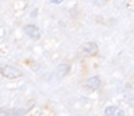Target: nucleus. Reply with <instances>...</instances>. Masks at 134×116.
Returning <instances> with one entry per match:
<instances>
[{
	"label": "nucleus",
	"instance_id": "6",
	"mask_svg": "<svg viewBox=\"0 0 134 116\" xmlns=\"http://www.w3.org/2000/svg\"><path fill=\"white\" fill-rule=\"evenodd\" d=\"M105 115L106 116H124V111L117 106H109L105 109Z\"/></svg>",
	"mask_w": 134,
	"mask_h": 116
},
{
	"label": "nucleus",
	"instance_id": "2",
	"mask_svg": "<svg viewBox=\"0 0 134 116\" xmlns=\"http://www.w3.org/2000/svg\"><path fill=\"white\" fill-rule=\"evenodd\" d=\"M79 52H81L82 55H85V56H95V55L98 53V45H97V43H94V41L85 43L82 47H81Z\"/></svg>",
	"mask_w": 134,
	"mask_h": 116
},
{
	"label": "nucleus",
	"instance_id": "4",
	"mask_svg": "<svg viewBox=\"0 0 134 116\" xmlns=\"http://www.w3.org/2000/svg\"><path fill=\"white\" fill-rule=\"evenodd\" d=\"M24 32L28 35L31 39H39L40 38V29L36 26H32V24L26 26L24 27Z\"/></svg>",
	"mask_w": 134,
	"mask_h": 116
},
{
	"label": "nucleus",
	"instance_id": "3",
	"mask_svg": "<svg viewBox=\"0 0 134 116\" xmlns=\"http://www.w3.org/2000/svg\"><path fill=\"white\" fill-rule=\"evenodd\" d=\"M86 88L87 89H91V91H95L100 87V79L98 76H93V77H88L85 83Z\"/></svg>",
	"mask_w": 134,
	"mask_h": 116
},
{
	"label": "nucleus",
	"instance_id": "7",
	"mask_svg": "<svg viewBox=\"0 0 134 116\" xmlns=\"http://www.w3.org/2000/svg\"><path fill=\"white\" fill-rule=\"evenodd\" d=\"M59 68L62 69V72H60V76H63V75H66V72H67V71H69V68H70V67L67 65V64H62V65H60Z\"/></svg>",
	"mask_w": 134,
	"mask_h": 116
},
{
	"label": "nucleus",
	"instance_id": "1",
	"mask_svg": "<svg viewBox=\"0 0 134 116\" xmlns=\"http://www.w3.org/2000/svg\"><path fill=\"white\" fill-rule=\"evenodd\" d=\"M0 71H2V75L4 77H8V79H18L23 75L19 68L12 67V65H3Z\"/></svg>",
	"mask_w": 134,
	"mask_h": 116
},
{
	"label": "nucleus",
	"instance_id": "8",
	"mask_svg": "<svg viewBox=\"0 0 134 116\" xmlns=\"http://www.w3.org/2000/svg\"><path fill=\"white\" fill-rule=\"evenodd\" d=\"M63 2V0H50V3H52V4H60Z\"/></svg>",
	"mask_w": 134,
	"mask_h": 116
},
{
	"label": "nucleus",
	"instance_id": "5",
	"mask_svg": "<svg viewBox=\"0 0 134 116\" xmlns=\"http://www.w3.org/2000/svg\"><path fill=\"white\" fill-rule=\"evenodd\" d=\"M27 111H20V109H11V108H2L0 116H23Z\"/></svg>",
	"mask_w": 134,
	"mask_h": 116
}]
</instances>
